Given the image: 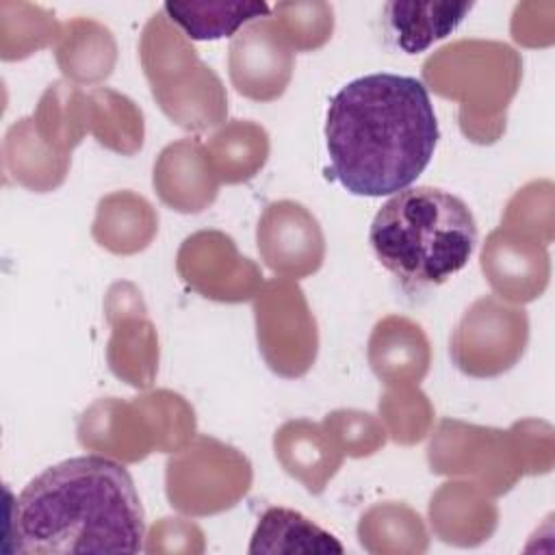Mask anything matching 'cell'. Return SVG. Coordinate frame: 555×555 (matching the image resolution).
I'll list each match as a JSON object with an SVG mask.
<instances>
[{
    "label": "cell",
    "instance_id": "1",
    "mask_svg": "<svg viewBox=\"0 0 555 555\" xmlns=\"http://www.w3.org/2000/svg\"><path fill=\"white\" fill-rule=\"evenodd\" d=\"M438 137L434 104L418 78L392 72L358 76L327 106V178L351 195H395L425 171Z\"/></svg>",
    "mask_w": 555,
    "mask_h": 555
},
{
    "label": "cell",
    "instance_id": "2",
    "mask_svg": "<svg viewBox=\"0 0 555 555\" xmlns=\"http://www.w3.org/2000/svg\"><path fill=\"white\" fill-rule=\"evenodd\" d=\"M145 518L130 473L104 455L48 466L9 505L4 553H139Z\"/></svg>",
    "mask_w": 555,
    "mask_h": 555
},
{
    "label": "cell",
    "instance_id": "3",
    "mask_svg": "<svg viewBox=\"0 0 555 555\" xmlns=\"http://www.w3.org/2000/svg\"><path fill=\"white\" fill-rule=\"evenodd\" d=\"M369 243L403 288L421 291L444 284L468 264L477 223L457 195L438 186H412L382 204L369 228Z\"/></svg>",
    "mask_w": 555,
    "mask_h": 555
},
{
    "label": "cell",
    "instance_id": "4",
    "mask_svg": "<svg viewBox=\"0 0 555 555\" xmlns=\"http://www.w3.org/2000/svg\"><path fill=\"white\" fill-rule=\"evenodd\" d=\"M527 343V314L494 297L473 304L460 321L451 356L460 371L475 377H492L507 371Z\"/></svg>",
    "mask_w": 555,
    "mask_h": 555
},
{
    "label": "cell",
    "instance_id": "5",
    "mask_svg": "<svg viewBox=\"0 0 555 555\" xmlns=\"http://www.w3.org/2000/svg\"><path fill=\"white\" fill-rule=\"evenodd\" d=\"M291 67L293 54L278 20H256L230 43V76L238 93L247 98L273 100L282 95Z\"/></svg>",
    "mask_w": 555,
    "mask_h": 555
},
{
    "label": "cell",
    "instance_id": "6",
    "mask_svg": "<svg viewBox=\"0 0 555 555\" xmlns=\"http://www.w3.org/2000/svg\"><path fill=\"white\" fill-rule=\"evenodd\" d=\"M258 249L273 271L306 275L321 264L323 236L304 206L278 202L267 208L258 223Z\"/></svg>",
    "mask_w": 555,
    "mask_h": 555
},
{
    "label": "cell",
    "instance_id": "7",
    "mask_svg": "<svg viewBox=\"0 0 555 555\" xmlns=\"http://www.w3.org/2000/svg\"><path fill=\"white\" fill-rule=\"evenodd\" d=\"M470 9L473 2H388L384 13L395 43L405 54H418L451 35Z\"/></svg>",
    "mask_w": 555,
    "mask_h": 555
},
{
    "label": "cell",
    "instance_id": "8",
    "mask_svg": "<svg viewBox=\"0 0 555 555\" xmlns=\"http://www.w3.org/2000/svg\"><path fill=\"white\" fill-rule=\"evenodd\" d=\"M156 167L176 171V176L154 171V186H156L160 199L165 204L173 206L176 210L197 212L215 199L217 186L189 180V173L210 167V160L204 156L197 141L186 139V141L171 143L169 147L163 150Z\"/></svg>",
    "mask_w": 555,
    "mask_h": 555
},
{
    "label": "cell",
    "instance_id": "9",
    "mask_svg": "<svg viewBox=\"0 0 555 555\" xmlns=\"http://www.w3.org/2000/svg\"><path fill=\"white\" fill-rule=\"evenodd\" d=\"M163 13L189 39L215 41L234 35L247 22L269 17L264 2H165Z\"/></svg>",
    "mask_w": 555,
    "mask_h": 555
},
{
    "label": "cell",
    "instance_id": "10",
    "mask_svg": "<svg viewBox=\"0 0 555 555\" xmlns=\"http://www.w3.org/2000/svg\"><path fill=\"white\" fill-rule=\"evenodd\" d=\"M249 553H343V544L299 512L269 507L258 520Z\"/></svg>",
    "mask_w": 555,
    "mask_h": 555
}]
</instances>
